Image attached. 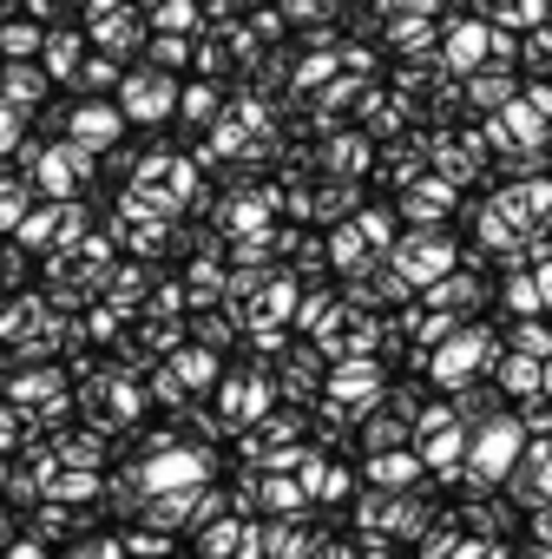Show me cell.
Masks as SVG:
<instances>
[{
	"label": "cell",
	"mask_w": 552,
	"mask_h": 559,
	"mask_svg": "<svg viewBox=\"0 0 552 559\" xmlns=\"http://www.w3.org/2000/svg\"><path fill=\"white\" fill-rule=\"evenodd\" d=\"M336 0H290V14H329Z\"/></svg>",
	"instance_id": "d590c367"
},
{
	"label": "cell",
	"mask_w": 552,
	"mask_h": 559,
	"mask_svg": "<svg viewBox=\"0 0 552 559\" xmlns=\"http://www.w3.org/2000/svg\"><path fill=\"white\" fill-rule=\"evenodd\" d=\"M434 34H441V27L428 21V8H421V14H415V8H401V14L388 21V40H395L401 53H428V47H434Z\"/></svg>",
	"instance_id": "4fadbf2b"
},
{
	"label": "cell",
	"mask_w": 552,
	"mask_h": 559,
	"mask_svg": "<svg viewBox=\"0 0 552 559\" xmlns=\"http://www.w3.org/2000/svg\"><path fill=\"white\" fill-rule=\"evenodd\" d=\"M8 402H21V408H34V415H67V382H60L53 369L14 376V382H8Z\"/></svg>",
	"instance_id": "ba28073f"
},
{
	"label": "cell",
	"mask_w": 552,
	"mask_h": 559,
	"mask_svg": "<svg viewBox=\"0 0 552 559\" xmlns=\"http://www.w3.org/2000/svg\"><path fill=\"white\" fill-rule=\"evenodd\" d=\"M329 73H336V60H310V67L297 73V86H316V80H329Z\"/></svg>",
	"instance_id": "836d02e7"
},
{
	"label": "cell",
	"mask_w": 552,
	"mask_h": 559,
	"mask_svg": "<svg viewBox=\"0 0 552 559\" xmlns=\"http://www.w3.org/2000/svg\"><path fill=\"white\" fill-rule=\"evenodd\" d=\"M447 204H454V178H415V185H401V217L408 224H441Z\"/></svg>",
	"instance_id": "52a82bcc"
},
{
	"label": "cell",
	"mask_w": 552,
	"mask_h": 559,
	"mask_svg": "<svg viewBox=\"0 0 552 559\" xmlns=\"http://www.w3.org/2000/svg\"><path fill=\"white\" fill-rule=\"evenodd\" d=\"M539 290H545V304H552V263H545V270H539Z\"/></svg>",
	"instance_id": "74e56055"
},
{
	"label": "cell",
	"mask_w": 552,
	"mask_h": 559,
	"mask_svg": "<svg viewBox=\"0 0 552 559\" xmlns=\"http://www.w3.org/2000/svg\"><path fill=\"white\" fill-rule=\"evenodd\" d=\"M125 126H132V112H125V106H99V99H86V106L67 119V132H73L80 145H93V152H112V145L125 139Z\"/></svg>",
	"instance_id": "5b68a950"
},
{
	"label": "cell",
	"mask_w": 552,
	"mask_h": 559,
	"mask_svg": "<svg viewBox=\"0 0 552 559\" xmlns=\"http://www.w3.org/2000/svg\"><path fill=\"white\" fill-rule=\"evenodd\" d=\"M487 53H493V21L473 14V21H454V27H447V67H454V73H473Z\"/></svg>",
	"instance_id": "8992f818"
},
{
	"label": "cell",
	"mask_w": 552,
	"mask_h": 559,
	"mask_svg": "<svg viewBox=\"0 0 552 559\" xmlns=\"http://www.w3.org/2000/svg\"><path fill=\"white\" fill-rule=\"evenodd\" d=\"M171 369H178L191 389H204V382H217V349H211V343H191V349H184Z\"/></svg>",
	"instance_id": "ac0fdd59"
},
{
	"label": "cell",
	"mask_w": 552,
	"mask_h": 559,
	"mask_svg": "<svg viewBox=\"0 0 552 559\" xmlns=\"http://www.w3.org/2000/svg\"><path fill=\"white\" fill-rule=\"evenodd\" d=\"M237 310H243L250 323H284V317H297L303 304H297V284H290V276H276V284H256Z\"/></svg>",
	"instance_id": "9c48e42d"
},
{
	"label": "cell",
	"mask_w": 552,
	"mask_h": 559,
	"mask_svg": "<svg viewBox=\"0 0 552 559\" xmlns=\"http://www.w3.org/2000/svg\"><path fill=\"white\" fill-rule=\"evenodd\" d=\"M362 165H369V139L362 132H343L329 145V171H362Z\"/></svg>",
	"instance_id": "603a6c76"
},
{
	"label": "cell",
	"mask_w": 552,
	"mask_h": 559,
	"mask_svg": "<svg viewBox=\"0 0 552 559\" xmlns=\"http://www.w3.org/2000/svg\"><path fill=\"white\" fill-rule=\"evenodd\" d=\"M230 336H237L230 317H204V323H197V343H230Z\"/></svg>",
	"instance_id": "1f68e13d"
},
{
	"label": "cell",
	"mask_w": 552,
	"mask_h": 559,
	"mask_svg": "<svg viewBox=\"0 0 552 559\" xmlns=\"http://www.w3.org/2000/svg\"><path fill=\"white\" fill-rule=\"evenodd\" d=\"M197 546H204V552H230V546H243V526H237V520H217V526L204 520V533H197Z\"/></svg>",
	"instance_id": "4316f807"
},
{
	"label": "cell",
	"mask_w": 552,
	"mask_h": 559,
	"mask_svg": "<svg viewBox=\"0 0 552 559\" xmlns=\"http://www.w3.org/2000/svg\"><path fill=\"white\" fill-rule=\"evenodd\" d=\"M362 474H369V487H408L415 474H428V461H421V454H395V448H375V454L362 461Z\"/></svg>",
	"instance_id": "8fae6325"
},
{
	"label": "cell",
	"mask_w": 552,
	"mask_h": 559,
	"mask_svg": "<svg viewBox=\"0 0 552 559\" xmlns=\"http://www.w3.org/2000/svg\"><path fill=\"white\" fill-rule=\"evenodd\" d=\"M428 304H441V310H480L487 304V284H480V276H460V270H447L441 276V284H428Z\"/></svg>",
	"instance_id": "7c38bea8"
},
{
	"label": "cell",
	"mask_w": 552,
	"mask_h": 559,
	"mask_svg": "<svg viewBox=\"0 0 552 559\" xmlns=\"http://www.w3.org/2000/svg\"><path fill=\"white\" fill-rule=\"evenodd\" d=\"M73 86H80V93H119V86H125V73H119V53H106V60H86V67L73 73Z\"/></svg>",
	"instance_id": "e0dca14e"
},
{
	"label": "cell",
	"mask_w": 552,
	"mask_h": 559,
	"mask_svg": "<svg viewBox=\"0 0 552 559\" xmlns=\"http://www.w3.org/2000/svg\"><path fill=\"white\" fill-rule=\"evenodd\" d=\"M47 86H53L47 60H8V106H40Z\"/></svg>",
	"instance_id": "30bf717a"
},
{
	"label": "cell",
	"mask_w": 552,
	"mask_h": 559,
	"mask_svg": "<svg viewBox=\"0 0 552 559\" xmlns=\"http://www.w3.org/2000/svg\"><path fill=\"white\" fill-rule=\"evenodd\" d=\"M53 454H60V467H99V435H67V441H53Z\"/></svg>",
	"instance_id": "cb8c5ba5"
},
{
	"label": "cell",
	"mask_w": 552,
	"mask_h": 559,
	"mask_svg": "<svg viewBox=\"0 0 552 559\" xmlns=\"http://www.w3.org/2000/svg\"><path fill=\"white\" fill-rule=\"evenodd\" d=\"M526 421L519 415H487V421H473V448H467V474L460 480H473V487H500L513 467H519V454H526Z\"/></svg>",
	"instance_id": "6da1fadb"
},
{
	"label": "cell",
	"mask_w": 552,
	"mask_h": 559,
	"mask_svg": "<svg viewBox=\"0 0 552 559\" xmlns=\"http://www.w3.org/2000/svg\"><path fill=\"white\" fill-rule=\"evenodd\" d=\"M532 533H539V546H552V500H545V507L532 513Z\"/></svg>",
	"instance_id": "e575fe53"
},
{
	"label": "cell",
	"mask_w": 552,
	"mask_h": 559,
	"mask_svg": "<svg viewBox=\"0 0 552 559\" xmlns=\"http://www.w3.org/2000/svg\"><path fill=\"white\" fill-rule=\"evenodd\" d=\"M500 304H506L513 317H539V310H545V290H539V276H513V284L500 290Z\"/></svg>",
	"instance_id": "d6986e66"
},
{
	"label": "cell",
	"mask_w": 552,
	"mask_h": 559,
	"mask_svg": "<svg viewBox=\"0 0 552 559\" xmlns=\"http://www.w3.org/2000/svg\"><path fill=\"white\" fill-rule=\"evenodd\" d=\"M369 250H375V243H369V230H362V224H343V230L329 237L336 270H362V263H369Z\"/></svg>",
	"instance_id": "2e32d148"
},
{
	"label": "cell",
	"mask_w": 552,
	"mask_h": 559,
	"mask_svg": "<svg viewBox=\"0 0 552 559\" xmlns=\"http://www.w3.org/2000/svg\"><path fill=\"white\" fill-rule=\"evenodd\" d=\"M34 191H40V178H8V198H0V211H8V230H21L27 224V204H34Z\"/></svg>",
	"instance_id": "ffe728a7"
},
{
	"label": "cell",
	"mask_w": 552,
	"mask_h": 559,
	"mask_svg": "<svg viewBox=\"0 0 552 559\" xmlns=\"http://www.w3.org/2000/svg\"><path fill=\"white\" fill-rule=\"evenodd\" d=\"M184 53H191L184 34H158V40H152V67H184Z\"/></svg>",
	"instance_id": "f1b7e54d"
},
{
	"label": "cell",
	"mask_w": 552,
	"mask_h": 559,
	"mask_svg": "<svg viewBox=\"0 0 552 559\" xmlns=\"http://www.w3.org/2000/svg\"><path fill=\"white\" fill-rule=\"evenodd\" d=\"M14 237H21L27 250H47V237H60V198H53L47 211H34V217H27V224L14 230Z\"/></svg>",
	"instance_id": "7402d4cb"
},
{
	"label": "cell",
	"mask_w": 552,
	"mask_h": 559,
	"mask_svg": "<svg viewBox=\"0 0 552 559\" xmlns=\"http://www.w3.org/2000/svg\"><path fill=\"white\" fill-rule=\"evenodd\" d=\"M480 369H500V343H493V330H454V336L441 343V356H428V376L447 382V389L473 382Z\"/></svg>",
	"instance_id": "7a4b0ae2"
},
{
	"label": "cell",
	"mask_w": 552,
	"mask_h": 559,
	"mask_svg": "<svg viewBox=\"0 0 552 559\" xmlns=\"http://www.w3.org/2000/svg\"><path fill=\"white\" fill-rule=\"evenodd\" d=\"M454 402H460V421H467V428H473V421H487V415H500V408H493V389H473V382H460V395H454Z\"/></svg>",
	"instance_id": "d4e9b609"
},
{
	"label": "cell",
	"mask_w": 552,
	"mask_h": 559,
	"mask_svg": "<svg viewBox=\"0 0 552 559\" xmlns=\"http://www.w3.org/2000/svg\"><path fill=\"white\" fill-rule=\"evenodd\" d=\"M395 263L415 276V284L428 290V284H441V276L454 270V243L434 230V224H421V230H408V237H395Z\"/></svg>",
	"instance_id": "3957f363"
},
{
	"label": "cell",
	"mask_w": 552,
	"mask_h": 559,
	"mask_svg": "<svg viewBox=\"0 0 552 559\" xmlns=\"http://www.w3.org/2000/svg\"><path fill=\"white\" fill-rule=\"evenodd\" d=\"M112 99L132 112V126H158L184 93H178V80H171V73H158V67H152V73H125V86H119Z\"/></svg>",
	"instance_id": "277c9868"
},
{
	"label": "cell",
	"mask_w": 552,
	"mask_h": 559,
	"mask_svg": "<svg viewBox=\"0 0 552 559\" xmlns=\"http://www.w3.org/2000/svg\"><path fill=\"white\" fill-rule=\"evenodd\" d=\"M184 119H191V126L217 119V86H184Z\"/></svg>",
	"instance_id": "83f0119b"
},
{
	"label": "cell",
	"mask_w": 552,
	"mask_h": 559,
	"mask_svg": "<svg viewBox=\"0 0 552 559\" xmlns=\"http://www.w3.org/2000/svg\"><path fill=\"white\" fill-rule=\"evenodd\" d=\"M356 224L369 230V243H375V250H395V224H388L382 211H356Z\"/></svg>",
	"instance_id": "f546056e"
},
{
	"label": "cell",
	"mask_w": 552,
	"mask_h": 559,
	"mask_svg": "<svg viewBox=\"0 0 552 559\" xmlns=\"http://www.w3.org/2000/svg\"><path fill=\"white\" fill-rule=\"evenodd\" d=\"M526 99H532V106H539V112L552 119V86H526Z\"/></svg>",
	"instance_id": "8d00e7d4"
},
{
	"label": "cell",
	"mask_w": 552,
	"mask_h": 559,
	"mask_svg": "<svg viewBox=\"0 0 552 559\" xmlns=\"http://www.w3.org/2000/svg\"><path fill=\"white\" fill-rule=\"evenodd\" d=\"M86 40H93V34H47V53H40V60L53 67V80H73V73L86 67Z\"/></svg>",
	"instance_id": "9a60e30c"
},
{
	"label": "cell",
	"mask_w": 552,
	"mask_h": 559,
	"mask_svg": "<svg viewBox=\"0 0 552 559\" xmlns=\"http://www.w3.org/2000/svg\"><path fill=\"white\" fill-rule=\"evenodd\" d=\"M460 99H467V106H480V112H500V106L513 99V73H480V67H473V73H467V86H460Z\"/></svg>",
	"instance_id": "5bb4252c"
},
{
	"label": "cell",
	"mask_w": 552,
	"mask_h": 559,
	"mask_svg": "<svg viewBox=\"0 0 552 559\" xmlns=\"http://www.w3.org/2000/svg\"><path fill=\"white\" fill-rule=\"evenodd\" d=\"M401 421H408V415H401V408H395V415H375V421H369V428H362V441H369V454H375V448H395V441H401V435H408V428H401Z\"/></svg>",
	"instance_id": "484cf974"
},
{
	"label": "cell",
	"mask_w": 552,
	"mask_h": 559,
	"mask_svg": "<svg viewBox=\"0 0 552 559\" xmlns=\"http://www.w3.org/2000/svg\"><path fill=\"white\" fill-rule=\"evenodd\" d=\"M191 14H197L191 0H158V21H165V27H191Z\"/></svg>",
	"instance_id": "d6a6232c"
},
{
	"label": "cell",
	"mask_w": 552,
	"mask_h": 559,
	"mask_svg": "<svg viewBox=\"0 0 552 559\" xmlns=\"http://www.w3.org/2000/svg\"><path fill=\"white\" fill-rule=\"evenodd\" d=\"M47 53V34L34 21H8V60H40Z\"/></svg>",
	"instance_id": "44dd1931"
},
{
	"label": "cell",
	"mask_w": 552,
	"mask_h": 559,
	"mask_svg": "<svg viewBox=\"0 0 552 559\" xmlns=\"http://www.w3.org/2000/svg\"><path fill=\"white\" fill-rule=\"evenodd\" d=\"M513 349H526V356H552V336H545V330H539V323L526 317V323L513 330Z\"/></svg>",
	"instance_id": "4dcf8cb0"
}]
</instances>
